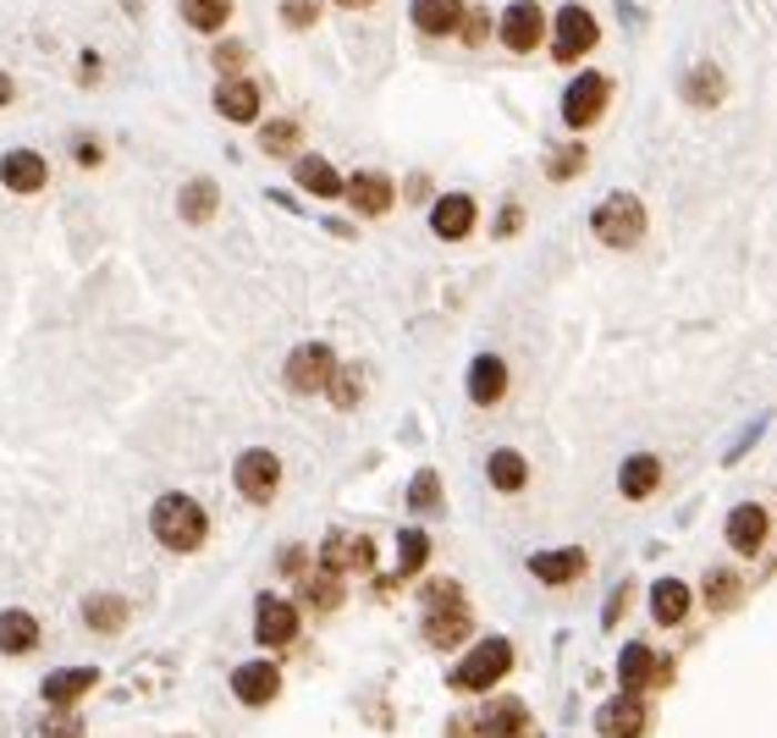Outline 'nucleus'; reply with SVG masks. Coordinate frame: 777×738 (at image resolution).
Returning a JSON list of instances; mask_svg holds the SVG:
<instances>
[{
  "label": "nucleus",
  "mask_w": 777,
  "mask_h": 738,
  "mask_svg": "<svg viewBox=\"0 0 777 738\" xmlns=\"http://www.w3.org/2000/svg\"><path fill=\"white\" fill-rule=\"evenodd\" d=\"M320 17V0H282V22L287 28H314Z\"/></svg>",
  "instance_id": "41"
},
{
  "label": "nucleus",
  "mask_w": 777,
  "mask_h": 738,
  "mask_svg": "<svg viewBox=\"0 0 777 738\" xmlns=\"http://www.w3.org/2000/svg\"><path fill=\"white\" fill-rule=\"evenodd\" d=\"M596 39H602V28H596V17H591L585 6H563V11H557V44H552V55H557L563 67H574L579 55H591Z\"/></svg>",
  "instance_id": "10"
},
{
  "label": "nucleus",
  "mask_w": 777,
  "mask_h": 738,
  "mask_svg": "<svg viewBox=\"0 0 777 738\" xmlns=\"http://www.w3.org/2000/svg\"><path fill=\"white\" fill-rule=\"evenodd\" d=\"M226 17H232V0H182V22L199 28V33L226 28Z\"/></svg>",
  "instance_id": "36"
},
{
  "label": "nucleus",
  "mask_w": 777,
  "mask_h": 738,
  "mask_svg": "<svg viewBox=\"0 0 777 738\" xmlns=\"http://www.w3.org/2000/svg\"><path fill=\"white\" fill-rule=\"evenodd\" d=\"M585 144H563V149H552V160H546V176L552 182H568V176H579L585 171Z\"/></svg>",
  "instance_id": "38"
},
{
  "label": "nucleus",
  "mask_w": 777,
  "mask_h": 738,
  "mask_svg": "<svg viewBox=\"0 0 777 738\" xmlns=\"http://www.w3.org/2000/svg\"><path fill=\"white\" fill-rule=\"evenodd\" d=\"M243 61H249V50H243V44H215V67H221V72H238Z\"/></svg>",
  "instance_id": "43"
},
{
  "label": "nucleus",
  "mask_w": 777,
  "mask_h": 738,
  "mask_svg": "<svg viewBox=\"0 0 777 738\" xmlns=\"http://www.w3.org/2000/svg\"><path fill=\"white\" fill-rule=\"evenodd\" d=\"M513 232H518V204L502 210V237H513Z\"/></svg>",
  "instance_id": "47"
},
{
  "label": "nucleus",
  "mask_w": 777,
  "mask_h": 738,
  "mask_svg": "<svg viewBox=\"0 0 777 738\" xmlns=\"http://www.w3.org/2000/svg\"><path fill=\"white\" fill-rule=\"evenodd\" d=\"M585 568H591V557H585L579 546H563V552H535V557H529V574H535L541 585H552V590H563V585L585 579Z\"/></svg>",
  "instance_id": "17"
},
{
  "label": "nucleus",
  "mask_w": 777,
  "mask_h": 738,
  "mask_svg": "<svg viewBox=\"0 0 777 738\" xmlns=\"http://www.w3.org/2000/svg\"><path fill=\"white\" fill-rule=\"evenodd\" d=\"M689 600H695V595H689L684 579H656V585H650V617H656L662 628H678V623L689 617Z\"/></svg>",
  "instance_id": "25"
},
{
  "label": "nucleus",
  "mask_w": 777,
  "mask_h": 738,
  "mask_svg": "<svg viewBox=\"0 0 777 738\" xmlns=\"http://www.w3.org/2000/svg\"><path fill=\"white\" fill-rule=\"evenodd\" d=\"M331 375H336V353H331L325 342H304V347H293V353H287V386H293L299 397L325 392V386H331Z\"/></svg>",
  "instance_id": "9"
},
{
  "label": "nucleus",
  "mask_w": 777,
  "mask_h": 738,
  "mask_svg": "<svg viewBox=\"0 0 777 738\" xmlns=\"http://www.w3.org/2000/svg\"><path fill=\"white\" fill-rule=\"evenodd\" d=\"M215 204H221V193H215V182H210V176H193V182L182 188V199H176L182 221H193V226H204V221L215 215Z\"/></svg>",
  "instance_id": "31"
},
{
  "label": "nucleus",
  "mask_w": 777,
  "mask_h": 738,
  "mask_svg": "<svg viewBox=\"0 0 777 738\" xmlns=\"http://www.w3.org/2000/svg\"><path fill=\"white\" fill-rule=\"evenodd\" d=\"M458 33H464V44H485V39H491V17H485V6H468Z\"/></svg>",
  "instance_id": "42"
},
{
  "label": "nucleus",
  "mask_w": 777,
  "mask_h": 738,
  "mask_svg": "<svg viewBox=\"0 0 777 738\" xmlns=\"http://www.w3.org/2000/svg\"><path fill=\"white\" fill-rule=\"evenodd\" d=\"M320 568L325 574H370L375 568V540L370 535H353V529H331L325 546H320Z\"/></svg>",
  "instance_id": "8"
},
{
  "label": "nucleus",
  "mask_w": 777,
  "mask_h": 738,
  "mask_svg": "<svg viewBox=\"0 0 777 738\" xmlns=\"http://www.w3.org/2000/svg\"><path fill=\"white\" fill-rule=\"evenodd\" d=\"M215 111H221L226 122H254V117H260V89H254L249 78H226V83L215 89Z\"/></svg>",
  "instance_id": "27"
},
{
  "label": "nucleus",
  "mask_w": 777,
  "mask_h": 738,
  "mask_svg": "<svg viewBox=\"0 0 777 738\" xmlns=\"http://www.w3.org/2000/svg\"><path fill=\"white\" fill-rule=\"evenodd\" d=\"M436 502H442V479H436L431 468H420L414 485H408V507H414V513H431Z\"/></svg>",
  "instance_id": "39"
},
{
  "label": "nucleus",
  "mask_w": 777,
  "mask_h": 738,
  "mask_svg": "<svg viewBox=\"0 0 777 738\" xmlns=\"http://www.w3.org/2000/svg\"><path fill=\"white\" fill-rule=\"evenodd\" d=\"M618 491L628 496V502H650V496L662 491V457H656V452H634V457H623Z\"/></svg>",
  "instance_id": "21"
},
{
  "label": "nucleus",
  "mask_w": 777,
  "mask_h": 738,
  "mask_svg": "<svg viewBox=\"0 0 777 738\" xmlns=\"http://www.w3.org/2000/svg\"><path fill=\"white\" fill-rule=\"evenodd\" d=\"M150 529H155V540L165 552H199L204 535H210V518H204V507L193 496L165 491L155 502V513H150Z\"/></svg>",
  "instance_id": "1"
},
{
  "label": "nucleus",
  "mask_w": 777,
  "mask_h": 738,
  "mask_svg": "<svg viewBox=\"0 0 777 738\" xmlns=\"http://www.w3.org/2000/svg\"><path fill=\"white\" fill-rule=\"evenodd\" d=\"M232 695H238L243 706H271V700L282 695L276 661H243V667L232 673Z\"/></svg>",
  "instance_id": "18"
},
{
  "label": "nucleus",
  "mask_w": 777,
  "mask_h": 738,
  "mask_svg": "<svg viewBox=\"0 0 777 738\" xmlns=\"http://www.w3.org/2000/svg\"><path fill=\"white\" fill-rule=\"evenodd\" d=\"M414 11V28L420 33H431V39H447V33H458L464 28V0H414L408 6Z\"/></svg>",
  "instance_id": "24"
},
{
  "label": "nucleus",
  "mask_w": 777,
  "mask_h": 738,
  "mask_svg": "<svg viewBox=\"0 0 777 738\" xmlns=\"http://www.w3.org/2000/svg\"><path fill=\"white\" fill-rule=\"evenodd\" d=\"M474 734L480 738H529V706L513 700V695H502V700H491V706L474 717Z\"/></svg>",
  "instance_id": "15"
},
{
  "label": "nucleus",
  "mask_w": 777,
  "mask_h": 738,
  "mask_svg": "<svg viewBox=\"0 0 777 738\" xmlns=\"http://www.w3.org/2000/svg\"><path fill=\"white\" fill-rule=\"evenodd\" d=\"M254 639L271 645V650L293 645L299 639V606L293 600H276V595H260V606H254Z\"/></svg>",
  "instance_id": "11"
},
{
  "label": "nucleus",
  "mask_w": 777,
  "mask_h": 738,
  "mask_svg": "<svg viewBox=\"0 0 777 738\" xmlns=\"http://www.w3.org/2000/svg\"><path fill=\"white\" fill-rule=\"evenodd\" d=\"M44 738H83V722L78 717H56V722H44Z\"/></svg>",
  "instance_id": "45"
},
{
  "label": "nucleus",
  "mask_w": 777,
  "mask_h": 738,
  "mask_svg": "<svg viewBox=\"0 0 777 738\" xmlns=\"http://www.w3.org/2000/svg\"><path fill=\"white\" fill-rule=\"evenodd\" d=\"M282 574H304V552H299V546L282 557Z\"/></svg>",
  "instance_id": "48"
},
{
  "label": "nucleus",
  "mask_w": 777,
  "mask_h": 738,
  "mask_svg": "<svg viewBox=\"0 0 777 738\" xmlns=\"http://www.w3.org/2000/svg\"><path fill=\"white\" fill-rule=\"evenodd\" d=\"M673 678V661H662L650 645H628L618 656V689L623 695H639L645 684H667Z\"/></svg>",
  "instance_id": "12"
},
{
  "label": "nucleus",
  "mask_w": 777,
  "mask_h": 738,
  "mask_svg": "<svg viewBox=\"0 0 777 738\" xmlns=\"http://www.w3.org/2000/svg\"><path fill=\"white\" fill-rule=\"evenodd\" d=\"M78 160H83V165H100V144H94V139H78Z\"/></svg>",
  "instance_id": "46"
},
{
  "label": "nucleus",
  "mask_w": 777,
  "mask_h": 738,
  "mask_svg": "<svg viewBox=\"0 0 777 738\" xmlns=\"http://www.w3.org/2000/svg\"><path fill=\"white\" fill-rule=\"evenodd\" d=\"M502 397H507V364L496 353H480L468 364V403L474 408H496Z\"/></svg>",
  "instance_id": "19"
},
{
  "label": "nucleus",
  "mask_w": 777,
  "mask_h": 738,
  "mask_svg": "<svg viewBox=\"0 0 777 738\" xmlns=\"http://www.w3.org/2000/svg\"><path fill=\"white\" fill-rule=\"evenodd\" d=\"M425 563H431V535L425 529H403L397 535V579L425 574Z\"/></svg>",
  "instance_id": "34"
},
{
  "label": "nucleus",
  "mask_w": 777,
  "mask_h": 738,
  "mask_svg": "<svg viewBox=\"0 0 777 738\" xmlns=\"http://www.w3.org/2000/svg\"><path fill=\"white\" fill-rule=\"evenodd\" d=\"M336 6H375V0H336Z\"/></svg>",
  "instance_id": "50"
},
{
  "label": "nucleus",
  "mask_w": 777,
  "mask_h": 738,
  "mask_svg": "<svg viewBox=\"0 0 777 738\" xmlns=\"http://www.w3.org/2000/svg\"><path fill=\"white\" fill-rule=\"evenodd\" d=\"M347 204L359 210V215H386L392 204H397V188H392V176L386 171H359V176H347Z\"/></svg>",
  "instance_id": "16"
},
{
  "label": "nucleus",
  "mask_w": 777,
  "mask_h": 738,
  "mask_svg": "<svg viewBox=\"0 0 777 738\" xmlns=\"http://www.w3.org/2000/svg\"><path fill=\"white\" fill-rule=\"evenodd\" d=\"M541 39H546V17H541V6H535V0H513V6L502 11V44L518 50V55H529Z\"/></svg>",
  "instance_id": "13"
},
{
  "label": "nucleus",
  "mask_w": 777,
  "mask_h": 738,
  "mask_svg": "<svg viewBox=\"0 0 777 738\" xmlns=\"http://www.w3.org/2000/svg\"><path fill=\"white\" fill-rule=\"evenodd\" d=\"M299 606H304V611H336V606H342V579H336V574H325V568L304 574Z\"/></svg>",
  "instance_id": "30"
},
{
  "label": "nucleus",
  "mask_w": 777,
  "mask_h": 738,
  "mask_svg": "<svg viewBox=\"0 0 777 738\" xmlns=\"http://www.w3.org/2000/svg\"><path fill=\"white\" fill-rule=\"evenodd\" d=\"M745 595V574L739 568H712L706 574V611H734Z\"/></svg>",
  "instance_id": "33"
},
{
  "label": "nucleus",
  "mask_w": 777,
  "mask_h": 738,
  "mask_svg": "<svg viewBox=\"0 0 777 738\" xmlns=\"http://www.w3.org/2000/svg\"><path fill=\"white\" fill-rule=\"evenodd\" d=\"M723 94H728V78H723V67H712V61L689 67V78H684V100H689L695 111H712V105H723Z\"/></svg>",
  "instance_id": "26"
},
{
  "label": "nucleus",
  "mask_w": 777,
  "mask_h": 738,
  "mask_svg": "<svg viewBox=\"0 0 777 738\" xmlns=\"http://www.w3.org/2000/svg\"><path fill=\"white\" fill-rule=\"evenodd\" d=\"M232 479H238L243 502L265 507V502H276V491H282V457H276V452H265V446H254V452H243V457H238Z\"/></svg>",
  "instance_id": "6"
},
{
  "label": "nucleus",
  "mask_w": 777,
  "mask_h": 738,
  "mask_svg": "<svg viewBox=\"0 0 777 738\" xmlns=\"http://www.w3.org/2000/svg\"><path fill=\"white\" fill-rule=\"evenodd\" d=\"M591 232L607 243V249H634L645 237V204L634 193H607L591 215Z\"/></svg>",
  "instance_id": "4"
},
{
  "label": "nucleus",
  "mask_w": 777,
  "mask_h": 738,
  "mask_svg": "<svg viewBox=\"0 0 777 738\" xmlns=\"http://www.w3.org/2000/svg\"><path fill=\"white\" fill-rule=\"evenodd\" d=\"M260 149H265V154H293V149H299V122H271V128L260 133Z\"/></svg>",
  "instance_id": "40"
},
{
  "label": "nucleus",
  "mask_w": 777,
  "mask_h": 738,
  "mask_svg": "<svg viewBox=\"0 0 777 738\" xmlns=\"http://www.w3.org/2000/svg\"><path fill=\"white\" fill-rule=\"evenodd\" d=\"M723 535H728L734 557H761V552H767V540H773V513H767L761 502H739V507L728 513Z\"/></svg>",
  "instance_id": "7"
},
{
  "label": "nucleus",
  "mask_w": 777,
  "mask_h": 738,
  "mask_svg": "<svg viewBox=\"0 0 777 738\" xmlns=\"http://www.w3.org/2000/svg\"><path fill=\"white\" fill-rule=\"evenodd\" d=\"M39 645V623L28 611H0V650L6 656H28Z\"/></svg>",
  "instance_id": "32"
},
{
  "label": "nucleus",
  "mask_w": 777,
  "mask_h": 738,
  "mask_svg": "<svg viewBox=\"0 0 777 738\" xmlns=\"http://www.w3.org/2000/svg\"><path fill=\"white\" fill-rule=\"evenodd\" d=\"M485 474H491V485H496L502 496H513V491L529 485V463H524V452H513V446H496L491 463H485Z\"/></svg>",
  "instance_id": "28"
},
{
  "label": "nucleus",
  "mask_w": 777,
  "mask_h": 738,
  "mask_svg": "<svg viewBox=\"0 0 777 738\" xmlns=\"http://www.w3.org/2000/svg\"><path fill=\"white\" fill-rule=\"evenodd\" d=\"M94 684H100V673H94V667H61V673H50V678H44V706H50V711H72V706H78Z\"/></svg>",
  "instance_id": "22"
},
{
  "label": "nucleus",
  "mask_w": 777,
  "mask_h": 738,
  "mask_svg": "<svg viewBox=\"0 0 777 738\" xmlns=\"http://www.w3.org/2000/svg\"><path fill=\"white\" fill-rule=\"evenodd\" d=\"M474 199L468 193H447V199H436L431 204V232L442 237V243H458V237H468L474 232Z\"/></svg>",
  "instance_id": "20"
},
{
  "label": "nucleus",
  "mask_w": 777,
  "mask_h": 738,
  "mask_svg": "<svg viewBox=\"0 0 777 738\" xmlns=\"http://www.w3.org/2000/svg\"><path fill=\"white\" fill-rule=\"evenodd\" d=\"M293 176H299V188L314 193V199H336V193L347 188V182L331 171V160H320V154H304V160L293 165Z\"/></svg>",
  "instance_id": "29"
},
{
  "label": "nucleus",
  "mask_w": 777,
  "mask_h": 738,
  "mask_svg": "<svg viewBox=\"0 0 777 738\" xmlns=\"http://www.w3.org/2000/svg\"><path fill=\"white\" fill-rule=\"evenodd\" d=\"M645 728H650V711H645L639 695H618V700H607L596 711V734L602 738H645Z\"/></svg>",
  "instance_id": "14"
},
{
  "label": "nucleus",
  "mask_w": 777,
  "mask_h": 738,
  "mask_svg": "<svg viewBox=\"0 0 777 738\" xmlns=\"http://www.w3.org/2000/svg\"><path fill=\"white\" fill-rule=\"evenodd\" d=\"M623 611H628V585H618V590L607 595V611H602V623H607V628H618Z\"/></svg>",
  "instance_id": "44"
},
{
  "label": "nucleus",
  "mask_w": 777,
  "mask_h": 738,
  "mask_svg": "<svg viewBox=\"0 0 777 738\" xmlns=\"http://www.w3.org/2000/svg\"><path fill=\"white\" fill-rule=\"evenodd\" d=\"M44 176H50V165H44V154H33V149H11V154L0 160V182H6L11 193H39Z\"/></svg>",
  "instance_id": "23"
},
{
  "label": "nucleus",
  "mask_w": 777,
  "mask_h": 738,
  "mask_svg": "<svg viewBox=\"0 0 777 738\" xmlns=\"http://www.w3.org/2000/svg\"><path fill=\"white\" fill-rule=\"evenodd\" d=\"M331 403L336 408H359V397H364V375L353 370V364H336V375H331Z\"/></svg>",
  "instance_id": "37"
},
{
  "label": "nucleus",
  "mask_w": 777,
  "mask_h": 738,
  "mask_svg": "<svg viewBox=\"0 0 777 738\" xmlns=\"http://www.w3.org/2000/svg\"><path fill=\"white\" fill-rule=\"evenodd\" d=\"M607 100H613V78H602V72H579V78L568 83V94H563V122H568L574 133H585V128L602 122Z\"/></svg>",
  "instance_id": "5"
},
{
  "label": "nucleus",
  "mask_w": 777,
  "mask_h": 738,
  "mask_svg": "<svg viewBox=\"0 0 777 738\" xmlns=\"http://www.w3.org/2000/svg\"><path fill=\"white\" fill-rule=\"evenodd\" d=\"M420 606H425V645L453 650L468 634V600L453 579H431L425 595H420Z\"/></svg>",
  "instance_id": "2"
},
{
  "label": "nucleus",
  "mask_w": 777,
  "mask_h": 738,
  "mask_svg": "<svg viewBox=\"0 0 777 738\" xmlns=\"http://www.w3.org/2000/svg\"><path fill=\"white\" fill-rule=\"evenodd\" d=\"M507 667H513V639H502V634L496 639H480L464 661L453 667V689L458 695H491V684H502Z\"/></svg>",
  "instance_id": "3"
},
{
  "label": "nucleus",
  "mask_w": 777,
  "mask_h": 738,
  "mask_svg": "<svg viewBox=\"0 0 777 738\" xmlns=\"http://www.w3.org/2000/svg\"><path fill=\"white\" fill-rule=\"evenodd\" d=\"M83 623L100 628V634H117V628L128 623V600H122V595H89V600H83Z\"/></svg>",
  "instance_id": "35"
},
{
  "label": "nucleus",
  "mask_w": 777,
  "mask_h": 738,
  "mask_svg": "<svg viewBox=\"0 0 777 738\" xmlns=\"http://www.w3.org/2000/svg\"><path fill=\"white\" fill-rule=\"evenodd\" d=\"M11 94H17V89H11V78L0 72V105H11Z\"/></svg>",
  "instance_id": "49"
}]
</instances>
